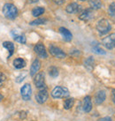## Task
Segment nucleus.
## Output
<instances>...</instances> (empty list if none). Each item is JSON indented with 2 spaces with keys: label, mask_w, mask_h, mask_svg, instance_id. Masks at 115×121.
I'll use <instances>...</instances> for the list:
<instances>
[{
  "label": "nucleus",
  "mask_w": 115,
  "mask_h": 121,
  "mask_svg": "<svg viewBox=\"0 0 115 121\" xmlns=\"http://www.w3.org/2000/svg\"><path fill=\"white\" fill-rule=\"evenodd\" d=\"M3 14L8 20H14L18 16V9L13 4H5L3 7Z\"/></svg>",
  "instance_id": "1"
},
{
  "label": "nucleus",
  "mask_w": 115,
  "mask_h": 121,
  "mask_svg": "<svg viewBox=\"0 0 115 121\" xmlns=\"http://www.w3.org/2000/svg\"><path fill=\"white\" fill-rule=\"evenodd\" d=\"M51 96L53 98H66L69 96V90L66 87L58 86L51 91Z\"/></svg>",
  "instance_id": "2"
},
{
  "label": "nucleus",
  "mask_w": 115,
  "mask_h": 121,
  "mask_svg": "<svg viewBox=\"0 0 115 121\" xmlns=\"http://www.w3.org/2000/svg\"><path fill=\"white\" fill-rule=\"evenodd\" d=\"M97 29L101 35H105L112 29V25L107 19H102L97 22Z\"/></svg>",
  "instance_id": "3"
},
{
  "label": "nucleus",
  "mask_w": 115,
  "mask_h": 121,
  "mask_svg": "<svg viewBox=\"0 0 115 121\" xmlns=\"http://www.w3.org/2000/svg\"><path fill=\"white\" fill-rule=\"evenodd\" d=\"M34 83L35 85V87L39 88V89L46 88L44 73H38L37 74H35V76L34 78Z\"/></svg>",
  "instance_id": "4"
},
{
  "label": "nucleus",
  "mask_w": 115,
  "mask_h": 121,
  "mask_svg": "<svg viewBox=\"0 0 115 121\" xmlns=\"http://www.w3.org/2000/svg\"><path fill=\"white\" fill-rule=\"evenodd\" d=\"M20 94H21V97L23 98L25 101H28L30 100L31 95H32V88H31L30 84H25L20 89Z\"/></svg>",
  "instance_id": "5"
},
{
  "label": "nucleus",
  "mask_w": 115,
  "mask_h": 121,
  "mask_svg": "<svg viewBox=\"0 0 115 121\" xmlns=\"http://www.w3.org/2000/svg\"><path fill=\"white\" fill-rule=\"evenodd\" d=\"M103 44L108 50H112V49L115 48V33L105 37L103 39Z\"/></svg>",
  "instance_id": "6"
},
{
  "label": "nucleus",
  "mask_w": 115,
  "mask_h": 121,
  "mask_svg": "<svg viewBox=\"0 0 115 121\" xmlns=\"http://www.w3.org/2000/svg\"><path fill=\"white\" fill-rule=\"evenodd\" d=\"M49 51H50V53L53 57H57V58H65L66 57V54L61 49H59L58 47H56V46H53V45L50 46Z\"/></svg>",
  "instance_id": "7"
},
{
  "label": "nucleus",
  "mask_w": 115,
  "mask_h": 121,
  "mask_svg": "<svg viewBox=\"0 0 115 121\" xmlns=\"http://www.w3.org/2000/svg\"><path fill=\"white\" fill-rule=\"evenodd\" d=\"M48 96H49V95H48V91L46 88L40 89V91L35 95V100L38 104H43L48 100Z\"/></svg>",
  "instance_id": "8"
},
{
  "label": "nucleus",
  "mask_w": 115,
  "mask_h": 121,
  "mask_svg": "<svg viewBox=\"0 0 115 121\" xmlns=\"http://www.w3.org/2000/svg\"><path fill=\"white\" fill-rule=\"evenodd\" d=\"M35 52L36 53L38 57H42V58H47L48 57V54L47 51H46V49L44 47V44L42 43H37L34 48Z\"/></svg>",
  "instance_id": "9"
},
{
  "label": "nucleus",
  "mask_w": 115,
  "mask_h": 121,
  "mask_svg": "<svg viewBox=\"0 0 115 121\" xmlns=\"http://www.w3.org/2000/svg\"><path fill=\"white\" fill-rule=\"evenodd\" d=\"M59 33L62 35L63 39H64L66 42H70V41L73 39V35L70 31L68 30L67 28L66 27H59Z\"/></svg>",
  "instance_id": "10"
},
{
  "label": "nucleus",
  "mask_w": 115,
  "mask_h": 121,
  "mask_svg": "<svg viewBox=\"0 0 115 121\" xmlns=\"http://www.w3.org/2000/svg\"><path fill=\"white\" fill-rule=\"evenodd\" d=\"M81 6L79 5L77 3H71L66 6V11L68 13H77L78 12L81 10Z\"/></svg>",
  "instance_id": "11"
},
{
  "label": "nucleus",
  "mask_w": 115,
  "mask_h": 121,
  "mask_svg": "<svg viewBox=\"0 0 115 121\" xmlns=\"http://www.w3.org/2000/svg\"><path fill=\"white\" fill-rule=\"evenodd\" d=\"M41 67V63L40 61L38 59H35L33 61V63L31 65V67H30V75L31 76H34L35 74L37 73V72L39 71Z\"/></svg>",
  "instance_id": "12"
},
{
  "label": "nucleus",
  "mask_w": 115,
  "mask_h": 121,
  "mask_svg": "<svg viewBox=\"0 0 115 121\" xmlns=\"http://www.w3.org/2000/svg\"><path fill=\"white\" fill-rule=\"evenodd\" d=\"M92 18V11L90 9H85L81 12V13L79 16V19L83 21H88Z\"/></svg>",
  "instance_id": "13"
},
{
  "label": "nucleus",
  "mask_w": 115,
  "mask_h": 121,
  "mask_svg": "<svg viewBox=\"0 0 115 121\" xmlns=\"http://www.w3.org/2000/svg\"><path fill=\"white\" fill-rule=\"evenodd\" d=\"M105 97H106V95H105V91H98V92H97V94L95 95V103L97 104H101L105 100Z\"/></svg>",
  "instance_id": "14"
},
{
  "label": "nucleus",
  "mask_w": 115,
  "mask_h": 121,
  "mask_svg": "<svg viewBox=\"0 0 115 121\" xmlns=\"http://www.w3.org/2000/svg\"><path fill=\"white\" fill-rule=\"evenodd\" d=\"M83 111L85 112H89L92 109V103H91V98L90 96H86L83 100Z\"/></svg>",
  "instance_id": "15"
},
{
  "label": "nucleus",
  "mask_w": 115,
  "mask_h": 121,
  "mask_svg": "<svg viewBox=\"0 0 115 121\" xmlns=\"http://www.w3.org/2000/svg\"><path fill=\"white\" fill-rule=\"evenodd\" d=\"M13 65L17 69H21L26 66V61L23 58H16L13 60Z\"/></svg>",
  "instance_id": "16"
},
{
  "label": "nucleus",
  "mask_w": 115,
  "mask_h": 121,
  "mask_svg": "<svg viewBox=\"0 0 115 121\" xmlns=\"http://www.w3.org/2000/svg\"><path fill=\"white\" fill-rule=\"evenodd\" d=\"M12 35H13V39L16 42L18 43H22L24 44L26 43V36L24 35H19V34H15V32L13 31L12 32Z\"/></svg>",
  "instance_id": "17"
},
{
  "label": "nucleus",
  "mask_w": 115,
  "mask_h": 121,
  "mask_svg": "<svg viewBox=\"0 0 115 121\" xmlns=\"http://www.w3.org/2000/svg\"><path fill=\"white\" fill-rule=\"evenodd\" d=\"M94 65H95V61H94V59H93L92 57H88V58L84 61L85 67L87 68L88 70H93Z\"/></svg>",
  "instance_id": "18"
},
{
  "label": "nucleus",
  "mask_w": 115,
  "mask_h": 121,
  "mask_svg": "<svg viewBox=\"0 0 115 121\" xmlns=\"http://www.w3.org/2000/svg\"><path fill=\"white\" fill-rule=\"evenodd\" d=\"M88 3H89V6L94 10L100 9L102 6V3L100 0H89Z\"/></svg>",
  "instance_id": "19"
},
{
  "label": "nucleus",
  "mask_w": 115,
  "mask_h": 121,
  "mask_svg": "<svg viewBox=\"0 0 115 121\" xmlns=\"http://www.w3.org/2000/svg\"><path fill=\"white\" fill-rule=\"evenodd\" d=\"M3 46L9 51V57H10L13 53L14 44L13 43H11V42H4V43H3Z\"/></svg>",
  "instance_id": "20"
},
{
  "label": "nucleus",
  "mask_w": 115,
  "mask_h": 121,
  "mask_svg": "<svg viewBox=\"0 0 115 121\" xmlns=\"http://www.w3.org/2000/svg\"><path fill=\"white\" fill-rule=\"evenodd\" d=\"M44 8H43V7H35L32 11V14H33L34 17H38V16H40L42 14H44Z\"/></svg>",
  "instance_id": "21"
},
{
  "label": "nucleus",
  "mask_w": 115,
  "mask_h": 121,
  "mask_svg": "<svg viewBox=\"0 0 115 121\" xmlns=\"http://www.w3.org/2000/svg\"><path fill=\"white\" fill-rule=\"evenodd\" d=\"M74 104H75V100L73 98H67L64 102V108L66 110H69L74 106Z\"/></svg>",
  "instance_id": "22"
},
{
  "label": "nucleus",
  "mask_w": 115,
  "mask_h": 121,
  "mask_svg": "<svg viewBox=\"0 0 115 121\" xmlns=\"http://www.w3.org/2000/svg\"><path fill=\"white\" fill-rule=\"evenodd\" d=\"M49 74H50L52 78L58 77V68L55 67V66L50 67V69H49Z\"/></svg>",
  "instance_id": "23"
},
{
  "label": "nucleus",
  "mask_w": 115,
  "mask_h": 121,
  "mask_svg": "<svg viewBox=\"0 0 115 121\" xmlns=\"http://www.w3.org/2000/svg\"><path fill=\"white\" fill-rule=\"evenodd\" d=\"M46 21H47V20H46V19H44V18H40V19H37V20H34V21L30 22V25H31V26L43 25V24L46 23Z\"/></svg>",
  "instance_id": "24"
},
{
  "label": "nucleus",
  "mask_w": 115,
  "mask_h": 121,
  "mask_svg": "<svg viewBox=\"0 0 115 121\" xmlns=\"http://www.w3.org/2000/svg\"><path fill=\"white\" fill-rule=\"evenodd\" d=\"M108 13L111 17L115 18V3H112L110 5H109Z\"/></svg>",
  "instance_id": "25"
},
{
  "label": "nucleus",
  "mask_w": 115,
  "mask_h": 121,
  "mask_svg": "<svg viewBox=\"0 0 115 121\" xmlns=\"http://www.w3.org/2000/svg\"><path fill=\"white\" fill-rule=\"evenodd\" d=\"M92 51H93V52H95L96 54H100V55H104V54H105V51H104L103 49H101L99 46H95V47H93L92 48Z\"/></svg>",
  "instance_id": "26"
},
{
  "label": "nucleus",
  "mask_w": 115,
  "mask_h": 121,
  "mask_svg": "<svg viewBox=\"0 0 115 121\" xmlns=\"http://www.w3.org/2000/svg\"><path fill=\"white\" fill-rule=\"evenodd\" d=\"M6 81V77H5V75L3 73H1L0 72V87L1 86H3V84L4 83V81Z\"/></svg>",
  "instance_id": "27"
},
{
  "label": "nucleus",
  "mask_w": 115,
  "mask_h": 121,
  "mask_svg": "<svg viewBox=\"0 0 115 121\" xmlns=\"http://www.w3.org/2000/svg\"><path fill=\"white\" fill-rule=\"evenodd\" d=\"M25 78H26V73L20 74V76H18V77L16 78V81H17V82H21Z\"/></svg>",
  "instance_id": "28"
},
{
  "label": "nucleus",
  "mask_w": 115,
  "mask_h": 121,
  "mask_svg": "<svg viewBox=\"0 0 115 121\" xmlns=\"http://www.w3.org/2000/svg\"><path fill=\"white\" fill-rule=\"evenodd\" d=\"M55 4H57L58 5H61V4H63L65 2V0H52Z\"/></svg>",
  "instance_id": "29"
},
{
  "label": "nucleus",
  "mask_w": 115,
  "mask_h": 121,
  "mask_svg": "<svg viewBox=\"0 0 115 121\" xmlns=\"http://www.w3.org/2000/svg\"><path fill=\"white\" fill-rule=\"evenodd\" d=\"M97 121H112V118H110V117H105V118H100V119Z\"/></svg>",
  "instance_id": "30"
},
{
  "label": "nucleus",
  "mask_w": 115,
  "mask_h": 121,
  "mask_svg": "<svg viewBox=\"0 0 115 121\" xmlns=\"http://www.w3.org/2000/svg\"><path fill=\"white\" fill-rule=\"evenodd\" d=\"M112 102L115 104V89H112Z\"/></svg>",
  "instance_id": "31"
},
{
  "label": "nucleus",
  "mask_w": 115,
  "mask_h": 121,
  "mask_svg": "<svg viewBox=\"0 0 115 121\" xmlns=\"http://www.w3.org/2000/svg\"><path fill=\"white\" fill-rule=\"evenodd\" d=\"M2 99H3V95H2L0 94V102L2 101Z\"/></svg>",
  "instance_id": "32"
},
{
  "label": "nucleus",
  "mask_w": 115,
  "mask_h": 121,
  "mask_svg": "<svg viewBox=\"0 0 115 121\" xmlns=\"http://www.w3.org/2000/svg\"><path fill=\"white\" fill-rule=\"evenodd\" d=\"M78 1H82L83 2V1H86V0H78Z\"/></svg>",
  "instance_id": "33"
}]
</instances>
